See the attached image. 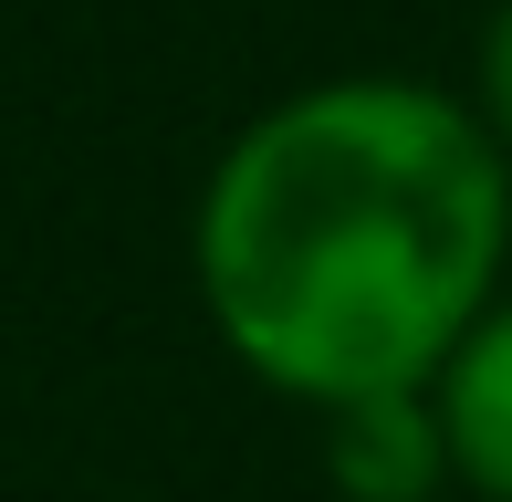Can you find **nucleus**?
Here are the masks:
<instances>
[{"instance_id": "nucleus-1", "label": "nucleus", "mask_w": 512, "mask_h": 502, "mask_svg": "<svg viewBox=\"0 0 512 502\" xmlns=\"http://www.w3.org/2000/svg\"><path fill=\"white\" fill-rule=\"evenodd\" d=\"M512 262V147L418 74H324L220 147L189 210L199 314L272 398L429 387Z\"/></svg>"}, {"instance_id": "nucleus-2", "label": "nucleus", "mask_w": 512, "mask_h": 502, "mask_svg": "<svg viewBox=\"0 0 512 502\" xmlns=\"http://www.w3.org/2000/svg\"><path fill=\"white\" fill-rule=\"evenodd\" d=\"M314 419H324V482H335L345 502H429V492H460L450 429H439L429 387H377V398L314 408Z\"/></svg>"}, {"instance_id": "nucleus-3", "label": "nucleus", "mask_w": 512, "mask_h": 502, "mask_svg": "<svg viewBox=\"0 0 512 502\" xmlns=\"http://www.w3.org/2000/svg\"><path fill=\"white\" fill-rule=\"evenodd\" d=\"M429 398H439V429H450L460 492L471 502H512V283L450 346V367L429 377Z\"/></svg>"}, {"instance_id": "nucleus-4", "label": "nucleus", "mask_w": 512, "mask_h": 502, "mask_svg": "<svg viewBox=\"0 0 512 502\" xmlns=\"http://www.w3.org/2000/svg\"><path fill=\"white\" fill-rule=\"evenodd\" d=\"M471 105L512 147V0H492V21H481V42H471Z\"/></svg>"}]
</instances>
